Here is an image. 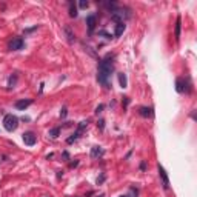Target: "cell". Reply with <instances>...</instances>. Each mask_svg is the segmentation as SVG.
<instances>
[{"label":"cell","mask_w":197,"mask_h":197,"mask_svg":"<svg viewBox=\"0 0 197 197\" xmlns=\"http://www.w3.org/2000/svg\"><path fill=\"white\" fill-rule=\"evenodd\" d=\"M114 69V63H113V57L108 56L106 59L100 60V63H98V71H97V80L100 82L102 85H105L106 88H110V83H108V79L111 75Z\"/></svg>","instance_id":"1"},{"label":"cell","mask_w":197,"mask_h":197,"mask_svg":"<svg viewBox=\"0 0 197 197\" xmlns=\"http://www.w3.org/2000/svg\"><path fill=\"white\" fill-rule=\"evenodd\" d=\"M3 126H5L6 131H14V129H17V126H19V119H17V116H14V114H6L5 119H3Z\"/></svg>","instance_id":"2"},{"label":"cell","mask_w":197,"mask_h":197,"mask_svg":"<svg viewBox=\"0 0 197 197\" xmlns=\"http://www.w3.org/2000/svg\"><path fill=\"white\" fill-rule=\"evenodd\" d=\"M23 48V39L17 37V39H13V42L10 43V49L11 51H19Z\"/></svg>","instance_id":"3"},{"label":"cell","mask_w":197,"mask_h":197,"mask_svg":"<svg viewBox=\"0 0 197 197\" xmlns=\"http://www.w3.org/2000/svg\"><path fill=\"white\" fill-rule=\"evenodd\" d=\"M36 140H37V137H36L34 133H25V134H23V142H25V145L33 146V145L36 143Z\"/></svg>","instance_id":"4"},{"label":"cell","mask_w":197,"mask_h":197,"mask_svg":"<svg viewBox=\"0 0 197 197\" xmlns=\"http://www.w3.org/2000/svg\"><path fill=\"white\" fill-rule=\"evenodd\" d=\"M157 169H159V176H160V179H162V182H163V186H165V188H168V186H169V179H168V176H166L165 168H163L162 165H159V166H157Z\"/></svg>","instance_id":"5"},{"label":"cell","mask_w":197,"mask_h":197,"mask_svg":"<svg viewBox=\"0 0 197 197\" xmlns=\"http://www.w3.org/2000/svg\"><path fill=\"white\" fill-rule=\"evenodd\" d=\"M31 103H33V98H22V100L16 102V108L17 110H26Z\"/></svg>","instance_id":"6"},{"label":"cell","mask_w":197,"mask_h":197,"mask_svg":"<svg viewBox=\"0 0 197 197\" xmlns=\"http://www.w3.org/2000/svg\"><path fill=\"white\" fill-rule=\"evenodd\" d=\"M103 148L102 146H92V149H91V157L92 159H97V157H100V156H103Z\"/></svg>","instance_id":"7"},{"label":"cell","mask_w":197,"mask_h":197,"mask_svg":"<svg viewBox=\"0 0 197 197\" xmlns=\"http://www.w3.org/2000/svg\"><path fill=\"white\" fill-rule=\"evenodd\" d=\"M86 25H88L89 33H92L94 28H95V16H88L86 17Z\"/></svg>","instance_id":"8"},{"label":"cell","mask_w":197,"mask_h":197,"mask_svg":"<svg viewBox=\"0 0 197 197\" xmlns=\"http://www.w3.org/2000/svg\"><path fill=\"white\" fill-rule=\"evenodd\" d=\"M139 113H140V116H143V117H153V116H154L153 108H146V106H142V108L139 110Z\"/></svg>","instance_id":"9"},{"label":"cell","mask_w":197,"mask_h":197,"mask_svg":"<svg viewBox=\"0 0 197 197\" xmlns=\"http://www.w3.org/2000/svg\"><path fill=\"white\" fill-rule=\"evenodd\" d=\"M125 28H126V26H125V23H123V22H120V23L117 22V25H116V33H114V34H116L117 37H119V36H122V34L125 33Z\"/></svg>","instance_id":"10"},{"label":"cell","mask_w":197,"mask_h":197,"mask_svg":"<svg viewBox=\"0 0 197 197\" xmlns=\"http://www.w3.org/2000/svg\"><path fill=\"white\" fill-rule=\"evenodd\" d=\"M176 85H177V88H176L177 92H183V91L186 89V82H185L183 79H177V83H176Z\"/></svg>","instance_id":"11"},{"label":"cell","mask_w":197,"mask_h":197,"mask_svg":"<svg viewBox=\"0 0 197 197\" xmlns=\"http://www.w3.org/2000/svg\"><path fill=\"white\" fill-rule=\"evenodd\" d=\"M182 25V22H180V17L177 19V22H176V33H174V36H176V40H179L180 39V26Z\"/></svg>","instance_id":"12"},{"label":"cell","mask_w":197,"mask_h":197,"mask_svg":"<svg viewBox=\"0 0 197 197\" xmlns=\"http://www.w3.org/2000/svg\"><path fill=\"white\" fill-rule=\"evenodd\" d=\"M119 82H120V86L122 88H126V85H128V80H126V75L122 72V74H119Z\"/></svg>","instance_id":"13"},{"label":"cell","mask_w":197,"mask_h":197,"mask_svg":"<svg viewBox=\"0 0 197 197\" xmlns=\"http://www.w3.org/2000/svg\"><path fill=\"white\" fill-rule=\"evenodd\" d=\"M65 33H66V36H68L69 43H72V42H74V34L71 33V28H69V26H66V28H65Z\"/></svg>","instance_id":"14"},{"label":"cell","mask_w":197,"mask_h":197,"mask_svg":"<svg viewBox=\"0 0 197 197\" xmlns=\"http://www.w3.org/2000/svg\"><path fill=\"white\" fill-rule=\"evenodd\" d=\"M16 82H17V74H14V75L10 77V80H8V88H14Z\"/></svg>","instance_id":"15"},{"label":"cell","mask_w":197,"mask_h":197,"mask_svg":"<svg viewBox=\"0 0 197 197\" xmlns=\"http://www.w3.org/2000/svg\"><path fill=\"white\" fill-rule=\"evenodd\" d=\"M69 16H71V17H75V16H77V10H75V6H74L72 2L69 3Z\"/></svg>","instance_id":"16"},{"label":"cell","mask_w":197,"mask_h":197,"mask_svg":"<svg viewBox=\"0 0 197 197\" xmlns=\"http://www.w3.org/2000/svg\"><path fill=\"white\" fill-rule=\"evenodd\" d=\"M59 134H60V128H54V129H51V131H49V136H51L52 139L59 137Z\"/></svg>","instance_id":"17"},{"label":"cell","mask_w":197,"mask_h":197,"mask_svg":"<svg viewBox=\"0 0 197 197\" xmlns=\"http://www.w3.org/2000/svg\"><path fill=\"white\" fill-rule=\"evenodd\" d=\"M79 5H80V8H82V10H85V8H88V5H89V3H88V2H85V0H82V2H80Z\"/></svg>","instance_id":"18"},{"label":"cell","mask_w":197,"mask_h":197,"mask_svg":"<svg viewBox=\"0 0 197 197\" xmlns=\"http://www.w3.org/2000/svg\"><path fill=\"white\" fill-rule=\"evenodd\" d=\"M60 117H62V119H65V117H66V108H62V113H60Z\"/></svg>","instance_id":"19"},{"label":"cell","mask_w":197,"mask_h":197,"mask_svg":"<svg viewBox=\"0 0 197 197\" xmlns=\"http://www.w3.org/2000/svg\"><path fill=\"white\" fill-rule=\"evenodd\" d=\"M102 110H103V105H98V106H97V110H95V113L98 114V113H100Z\"/></svg>","instance_id":"20"},{"label":"cell","mask_w":197,"mask_h":197,"mask_svg":"<svg viewBox=\"0 0 197 197\" xmlns=\"http://www.w3.org/2000/svg\"><path fill=\"white\" fill-rule=\"evenodd\" d=\"M105 180V176H100V179H97V183H102Z\"/></svg>","instance_id":"21"},{"label":"cell","mask_w":197,"mask_h":197,"mask_svg":"<svg viewBox=\"0 0 197 197\" xmlns=\"http://www.w3.org/2000/svg\"><path fill=\"white\" fill-rule=\"evenodd\" d=\"M120 197H128V195H120Z\"/></svg>","instance_id":"22"}]
</instances>
